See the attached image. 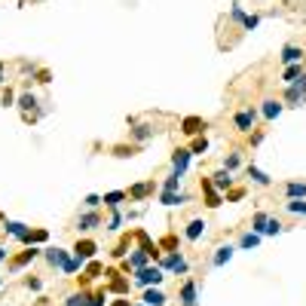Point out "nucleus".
<instances>
[{"instance_id":"nucleus-1","label":"nucleus","mask_w":306,"mask_h":306,"mask_svg":"<svg viewBox=\"0 0 306 306\" xmlns=\"http://www.w3.org/2000/svg\"><path fill=\"white\" fill-rule=\"evenodd\" d=\"M135 282L138 285H160L163 282V270H157V266H153V270H150V266H141L138 276H135Z\"/></svg>"},{"instance_id":"nucleus-2","label":"nucleus","mask_w":306,"mask_h":306,"mask_svg":"<svg viewBox=\"0 0 306 306\" xmlns=\"http://www.w3.org/2000/svg\"><path fill=\"white\" fill-rule=\"evenodd\" d=\"M190 157H193V153H190L187 147H178V150L172 153V166H175V175H181V178H184V172H187V166H190Z\"/></svg>"},{"instance_id":"nucleus-3","label":"nucleus","mask_w":306,"mask_h":306,"mask_svg":"<svg viewBox=\"0 0 306 306\" xmlns=\"http://www.w3.org/2000/svg\"><path fill=\"white\" fill-rule=\"evenodd\" d=\"M254 120H257V110H254V107H248V110L236 113V120H233V123H236V129H239V132H251V129H254Z\"/></svg>"},{"instance_id":"nucleus-4","label":"nucleus","mask_w":306,"mask_h":306,"mask_svg":"<svg viewBox=\"0 0 306 306\" xmlns=\"http://www.w3.org/2000/svg\"><path fill=\"white\" fill-rule=\"evenodd\" d=\"M76 226H80L83 233H89V230L101 226V214H98V211H86V214H80V220H76Z\"/></svg>"},{"instance_id":"nucleus-5","label":"nucleus","mask_w":306,"mask_h":306,"mask_svg":"<svg viewBox=\"0 0 306 306\" xmlns=\"http://www.w3.org/2000/svg\"><path fill=\"white\" fill-rule=\"evenodd\" d=\"M181 303H184V306H196V282H184V288H181Z\"/></svg>"},{"instance_id":"nucleus-6","label":"nucleus","mask_w":306,"mask_h":306,"mask_svg":"<svg viewBox=\"0 0 306 306\" xmlns=\"http://www.w3.org/2000/svg\"><path fill=\"white\" fill-rule=\"evenodd\" d=\"M147 257H150V254H147L144 248H141V251H135V254H132V257L123 263V270H141V266L147 263Z\"/></svg>"},{"instance_id":"nucleus-7","label":"nucleus","mask_w":306,"mask_h":306,"mask_svg":"<svg viewBox=\"0 0 306 306\" xmlns=\"http://www.w3.org/2000/svg\"><path fill=\"white\" fill-rule=\"evenodd\" d=\"M303 58H306V55H303L300 46H285V49H282V61H285V64H297V61H303Z\"/></svg>"},{"instance_id":"nucleus-8","label":"nucleus","mask_w":306,"mask_h":306,"mask_svg":"<svg viewBox=\"0 0 306 306\" xmlns=\"http://www.w3.org/2000/svg\"><path fill=\"white\" fill-rule=\"evenodd\" d=\"M160 202H163V205H184V202H187V193H175V190H163Z\"/></svg>"},{"instance_id":"nucleus-9","label":"nucleus","mask_w":306,"mask_h":306,"mask_svg":"<svg viewBox=\"0 0 306 306\" xmlns=\"http://www.w3.org/2000/svg\"><path fill=\"white\" fill-rule=\"evenodd\" d=\"M202 233H205V220H202V217H196V220H190V223H187V239H190V242L199 239Z\"/></svg>"},{"instance_id":"nucleus-10","label":"nucleus","mask_w":306,"mask_h":306,"mask_svg":"<svg viewBox=\"0 0 306 306\" xmlns=\"http://www.w3.org/2000/svg\"><path fill=\"white\" fill-rule=\"evenodd\" d=\"M95 251H98V245H95L92 239H83V242H76V248H73V254H80L83 260H86V257H92Z\"/></svg>"},{"instance_id":"nucleus-11","label":"nucleus","mask_w":306,"mask_h":306,"mask_svg":"<svg viewBox=\"0 0 306 306\" xmlns=\"http://www.w3.org/2000/svg\"><path fill=\"white\" fill-rule=\"evenodd\" d=\"M211 178H214V181H211V184H214V187H217V190H230V184H233V175H230V172H226V169H220V172H214V175H211Z\"/></svg>"},{"instance_id":"nucleus-12","label":"nucleus","mask_w":306,"mask_h":306,"mask_svg":"<svg viewBox=\"0 0 306 306\" xmlns=\"http://www.w3.org/2000/svg\"><path fill=\"white\" fill-rule=\"evenodd\" d=\"M64 306H92V294H86V291L70 294V297L64 300Z\"/></svg>"},{"instance_id":"nucleus-13","label":"nucleus","mask_w":306,"mask_h":306,"mask_svg":"<svg viewBox=\"0 0 306 306\" xmlns=\"http://www.w3.org/2000/svg\"><path fill=\"white\" fill-rule=\"evenodd\" d=\"M202 129H205V123H202L199 117H187V120H184V132H187V135H199Z\"/></svg>"},{"instance_id":"nucleus-14","label":"nucleus","mask_w":306,"mask_h":306,"mask_svg":"<svg viewBox=\"0 0 306 306\" xmlns=\"http://www.w3.org/2000/svg\"><path fill=\"white\" fill-rule=\"evenodd\" d=\"M279 113H282V101H273V98L263 101V117H266V120H276Z\"/></svg>"},{"instance_id":"nucleus-15","label":"nucleus","mask_w":306,"mask_h":306,"mask_svg":"<svg viewBox=\"0 0 306 306\" xmlns=\"http://www.w3.org/2000/svg\"><path fill=\"white\" fill-rule=\"evenodd\" d=\"M202 190H205V199H208L205 205H208V208H217V205H220V196H217V190H214L208 181H202Z\"/></svg>"},{"instance_id":"nucleus-16","label":"nucleus","mask_w":306,"mask_h":306,"mask_svg":"<svg viewBox=\"0 0 306 306\" xmlns=\"http://www.w3.org/2000/svg\"><path fill=\"white\" fill-rule=\"evenodd\" d=\"M46 260H49L52 266H64V260H67V251H61V248H49V251H46Z\"/></svg>"},{"instance_id":"nucleus-17","label":"nucleus","mask_w":306,"mask_h":306,"mask_svg":"<svg viewBox=\"0 0 306 306\" xmlns=\"http://www.w3.org/2000/svg\"><path fill=\"white\" fill-rule=\"evenodd\" d=\"M285 196H291V199H306V184H288V187H285Z\"/></svg>"},{"instance_id":"nucleus-18","label":"nucleus","mask_w":306,"mask_h":306,"mask_svg":"<svg viewBox=\"0 0 306 306\" xmlns=\"http://www.w3.org/2000/svg\"><path fill=\"white\" fill-rule=\"evenodd\" d=\"M37 254H40V251H37V248H31V251H25V254H22V257H16V260H13V263H10V270H22V266H25V263H28V260H34V257H37Z\"/></svg>"},{"instance_id":"nucleus-19","label":"nucleus","mask_w":306,"mask_h":306,"mask_svg":"<svg viewBox=\"0 0 306 306\" xmlns=\"http://www.w3.org/2000/svg\"><path fill=\"white\" fill-rule=\"evenodd\" d=\"M166 303V294L163 291H147L144 294V306H163Z\"/></svg>"},{"instance_id":"nucleus-20","label":"nucleus","mask_w":306,"mask_h":306,"mask_svg":"<svg viewBox=\"0 0 306 306\" xmlns=\"http://www.w3.org/2000/svg\"><path fill=\"white\" fill-rule=\"evenodd\" d=\"M46 239V230H28V233L22 236V242L25 245H34V242H43Z\"/></svg>"},{"instance_id":"nucleus-21","label":"nucleus","mask_w":306,"mask_h":306,"mask_svg":"<svg viewBox=\"0 0 306 306\" xmlns=\"http://www.w3.org/2000/svg\"><path fill=\"white\" fill-rule=\"evenodd\" d=\"M150 190H153V184H138V187H132V190H129L126 196H129V199H144V196L150 193Z\"/></svg>"},{"instance_id":"nucleus-22","label":"nucleus","mask_w":306,"mask_h":306,"mask_svg":"<svg viewBox=\"0 0 306 306\" xmlns=\"http://www.w3.org/2000/svg\"><path fill=\"white\" fill-rule=\"evenodd\" d=\"M248 178H251L254 184H260V187L270 184V175H263V172H260V169H254V166H248Z\"/></svg>"},{"instance_id":"nucleus-23","label":"nucleus","mask_w":306,"mask_h":306,"mask_svg":"<svg viewBox=\"0 0 306 306\" xmlns=\"http://www.w3.org/2000/svg\"><path fill=\"white\" fill-rule=\"evenodd\" d=\"M230 257H233V248H230V245H223V248H217V254H214V260H211V263H214V266H223Z\"/></svg>"},{"instance_id":"nucleus-24","label":"nucleus","mask_w":306,"mask_h":306,"mask_svg":"<svg viewBox=\"0 0 306 306\" xmlns=\"http://www.w3.org/2000/svg\"><path fill=\"white\" fill-rule=\"evenodd\" d=\"M80 266H83V257H80V254H73V257H67V260H64L61 270H64V273H76Z\"/></svg>"},{"instance_id":"nucleus-25","label":"nucleus","mask_w":306,"mask_h":306,"mask_svg":"<svg viewBox=\"0 0 306 306\" xmlns=\"http://www.w3.org/2000/svg\"><path fill=\"white\" fill-rule=\"evenodd\" d=\"M7 233H10V236H19V239H22V236L28 233V226H25V223H19V220H10V223H7Z\"/></svg>"},{"instance_id":"nucleus-26","label":"nucleus","mask_w":306,"mask_h":306,"mask_svg":"<svg viewBox=\"0 0 306 306\" xmlns=\"http://www.w3.org/2000/svg\"><path fill=\"white\" fill-rule=\"evenodd\" d=\"M123 199H126V193H120V190H117V193H107V196H104L101 202H104L107 208H117V205H120Z\"/></svg>"},{"instance_id":"nucleus-27","label":"nucleus","mask_w":306,"mask_h":306,"mask_svg":"<svg viewBox=\"0 0 306 306\" xmlns=\"http://www.w3.org/2000/svg\"><path fill=\"white\" fill-rule=\"evenodd\" d=\"M266 220H270V217H266L263 211H260V214H254V220H251V230L263 236V230H266Z\"/></svg>"},{"instance_id":"nucleus-28","label":"nucleus","mask_w":306,"mask_h":306,"mask_svg":"<svg viewBox=\"0 0 306 306\" xmlns=\"http://www.w3.org/2000/svg\"><path fill=\"white\" fill-rule=\"evenodd\" d=\"M150 135H153L150 126H135V129H132V138H135V141H147Z\"/></svg>"},{"instance_id":"nucleus-29","label":"nucleus","mask_w":306,"mask_h":306,"mask_svg":"<svg viewBox=\"0 0 306 306\" xmlns=\"http://www.w3.org/2000/svg\"><path fill=\"white\" fill-rule=\"evenodd\" d=\"M257 242H260V233H245V236L239 239L242 248H257Z\"/></svg>"},{"instance_id":"nucleus-30","label":"nucleus","mask_w":306,"mask_h":306,"mask_svg":"<svg viewBox=\"0 0 306 306\" xmlns=\"http://www.w3.org/2000/svg\"><path fill=\"white\" fill-rule=\"evenodd\" d=\"M288 211L291 214H306V199H291L288 202Z\"/></svg>"},{"instance_id":"nucleus-31","label":"nucleus","mask_w":306,"mask_h":306,"mask_svg":"<svg viewBox=\"0 0 306 306\" xmlns=\"http://www.w3.org/2000/svg\"><path fill=\"white\" fill-rule=\"evenodd\" d=\"M263 233H266V236H279V233H282V223H279L276 217L266 220V230H263Z\"/></svg>"},{"instance_id":"nucleus-32","label":"nucleus","mask_w":306,"mask_h":306,"mask_svg":"<svg viewBox=\"0 0 306 306\" xmlns=\"http://www.w3.org/2000/svg\"><path fill=\"white\" fill-rule=\"evenodd\" d=\"M300 73H303V70H300V64H288V70H285V83H294Z\"/></svg>"},{"instance_id":"nucleus-33","label":"nucleus","mask_w":306,"mask_h":306,"mask_svg":"<svg viewBox=\"0 0 306 306\" xmlns=\"http://www.w3.org/2000/svg\"><path fill=\"white\" fill-rule=\"evenodd\" d=\"M178 187H181V175H169L163 181V190H178Z\"/></svg>"},{"instance_id":"nucleus-34","label":"nucleus","mask_w":306,"mask_h":306,"mask_svg":"<svg viewBox=\"0 0 306 306\" xmlns=\"http://www.w3.org/2000/svg\"><path fill=\"white\" fill-rule=\"evenodd\" d=\"M205 150H208V141L205 138H196L193 147H190V153H205Z\"/></svg>"},{"instance_id":"nucleus-35","label":"nucleus","mask_w":306,"mask_h":306,"mask_svg":"<svg viewBox=\"0 0 306 306\" xmlns=\"http://www.w3.org/2000/svg\"><path fill=\"white\" fill-rule=\"evenodd\" d=\"M236 166H239V153H230V157H226V163H223V169H226V172H233Z\"/></svg>"},{"instance_id":"nucleus-36","label":"nucleus","mask_w":306,"mask_h":306,"mask_svg":"<svg viewBox=\"0 0 306 306\" xmlns=\"http://www.w3.org/2000/svg\"><path fill=\"white\" fill-rule=\"evenodd\" d=\"M120 223H123V214H120V211H113V217L107 220V230H120Z\"/></svg>"},{"instance_id":"nucleus-37","label":"nucleus","mask_w":306,"mask_h":306,"mask_svg":"<svg viewBox=\"0 0 306 306\" xmlns=\"http://www.w3.org/2000/svg\"><path fill=\"white\" fill-rule=\"evenodd\" d=\"M257 22H260V16H245V19H242V28L251 31V28H257Z\"/></svg>"},{"instance_id":"nucleus-38","label":"nucleus","mask_w":306,"mask_h":306,"mask_svg":"<svg viewBox=\"0 0 306 306\" xmlns=\"http://www.w3.org/2000/svg\"><path fill=\"white\" fill-rule=\"evenodd\" d=\"M19 104H22V107H25V110H31V107H34V104H37V98H34V95H28V92H25V95H22V98H19Z\"/></svg>"},{"instance_id":"nucleus-39","label":"nucleus","mask_w":306,"mask_h":306,"mask_svg":"<svg viewBox=\"0 0 306 306\" xmlns=\"http://www.w3.org/2000/svg\"><path fill=\"white\" fill-rule=\"evenodd\" d=\"M86 205H89V208H95V205H101V196H95V193H92V196H86Z\"/></svg>"},{"instance_id":"nucleus-40","label":"nucleus","mask_w":306,"mask_h":306,"mask_svg":"<svg viewBox=\"0 0 306 306\" xmlns=\"http://www.w3.org/2000/svg\"><path fill=\"white\" fill-rule=\"evenodd\" d=\"M28 288L31 291H40V279H28Z\"/></svg>"},{"instance_id":"nucleus-41","label":"nucleus","mask_w":306,"mask_h":306,"mask_svg":"<svg viewBox=\"0 0 306 306\" xmlns=\"http://www.w3.org/2000/svg\"><path fill=\"white\" fill-rule=\"evenodd\" d=\"M4 260H7V251H4V248H0V263H4Z\"/></svg>"},{"instance_id":"nucleus-42","label":"nucleus","mask_w":306,"mask_h":306,"mask_svg":"<svg viewBox=\"0 0 306 306\" xmlns=\"http://www.w3.org/2000/svg\"><path fill=\"white\" fill-rule=\"evenodd\" d=\"M0 83H4V61H0Z\"/></svg>"},{"instance_id":"nucleus-43","label":"nucleus","mask_w":306,"mask_h":306,"mask_svg":"<svg viewBox=\"0 0 306 306\" xmlns=\"http://www.w3.org/2000/svg\"><path fill=\"white\" fill-rule=\"evenodd\" d=\"M0 285H4V279H0Z\"/></svg>"}]
</instances>
